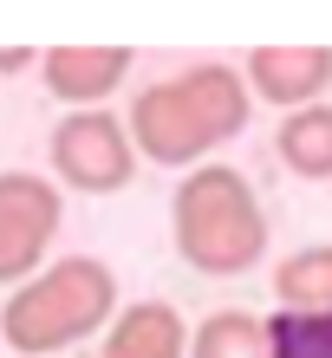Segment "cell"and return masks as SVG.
<instances>
[{"label":"cell","mask_w":332,"mask_h":358,"mask_svg":"<svg viewBox=\"0 0 332 358\" xmlns=\"http://www.w3.org/2000/svg\"><path fill=\"white\" fill-rule=\"evenodd\" d=\"M98 358H189V326L170 300L117 306V320L98 339Z\"/></svg>","instance_id":"obj_8"},{"label":"cell","mask_w":332,"mask_h":358,"mask_svg":"<svg viewBox=\"0 0 332 358\" xmlns=\"http://www.w3.org/2000/svg\"><path fill=\"white\" fill-rule=\"evenodd\" d=\"M189 358H267V320L222 306L189 332Z\"/></svg>","instance_id":"obj_11"},{"label":"cell","mask_w":332,"mask_h":358,"mask_svg":"<svg viewBox=\"0 0 332 358\" xmlns=\"http://www.w3.org/2000/svg\"><path fill=\"white\" fill-rule=\"evenodd\" d=\"M241 78L261 104L306 111V104H326L332 92V46H254Z\"/></svg>","instance_id":"obj_6"},{"label":"cell","mask_w":332,"mask_h":358,"mask_svg":"<svg viewBox=\"0 0 332 358\" xmlns=\"http://www.w3.org/2000/svg\"><path fill=\"white\" fill-rule=\"evenodd\" d=\"M33 66V46H0V72H27Z\"/></svg>","instance_id":"obj_13"},{"label":"cell","mask_w":332,"mask_h":358,"mask_svg":"<svg viewBox=\"0 0 332 358\" xmlns=\"http://www.w3.org/2000/svg\"><path fill=\"white\" fill-rule=\"evenodd\" d=\"M66 222V202H59V182L33 176V170H0V287H27L46 248Z\"/></svg>","instance_id":"obj_5"},{"label":"cell","mask_w":332,"mask_h":358,"mask_svg":"<svg viewBox=\"0 0 332 358\" xmlns=\"http://www.w3.org/2000/svg\"><path fill=\"white\" fill-rule=\"evenodd\" d=\"M111 320H117V273L98 255H66L7 293L0 345H13L20 358H59L66 345H85L92 332L105 339Z\"/></svg>","instance_id":"obj_3"},{"label":"cell","mask_w":332,"mask_h":358,"mask_svg":"<svg viewBox=\"0 0 332 358\" xmlns=\"http://www.w3.org/2000/svg\"><path fill=\"white\" fill-rule=\"evenodd\" d=\"M131 72V46H46L39 52V78L66 111H105V98L124 92Z\"/></svg>","instance_id":"obj_7"},{"label":"cell","mask_w":332,"mask_h":358,"mask_svg":"<svg viewBox=\"0 0 332 358\" xmlns=\"http://www.w3.org/2000/svg\"><path fill=\"white\" fill-rule=\"evenodd\" d=\"M254 117V92H247L241 72L228 66H189L176 78H157L131 98V131L137 157L163 163V170H202V157L222 150L228 137L247 131Z\"/></svg>","instance_id":"obj_1"},{"label":"cell","mask_w":332,"mask_h":358,"mask_svg":"<svg viewBox=\"0 0 332 358\" xmlns=\"http://www.w3.org/2000/svg\"><path fill=\"white\" fill-rule=\"evenodd\" d=\"M274 157H280L300 182H332V104L287 111L280 131H274Z\"/></svg>","instance_id":"obj_9"},{"label":"cell","mask_w":332,"mask_h":358,"mask_svg":"<svg viewBox=\"0 0 332 358\" xmlns=\"http://www.w3.org/2000/svg\"><path fill=\"white\" fill-rule=\"evenodd\" d=\"M52 176L78 196H117L137 176V143L111 111H66L52 124Z\"/></svg>","instance_id":"obj_4"},{"label":"cell","mask_w":332,"mask_h":358,"mask_svg":"<svg viewBox=\"0 0 332 358\" xmlns=\"http://www.w3.org/2000/svg\"><path fill=\"white\" fill-rule=\"evenodd\" d=\"M274 300L280 313H332V241L294 248L274 267Z\"/></svg>","instance_id":"obj_10"},{"label":"cell","mask_w":332,"mask_h":358,"mask_svg":"<svg viewBox=\"0 0 332 358\" xmlns=\"http://www.w3.org/2000/svg\"><path fill=\"white\" fill-rule=\"evenodd\" d=\"M267 358H332V313H274Z\"/></svg>","instance_id":"obj_12"},{"label":"cell","mask_w":332,"mask_h":358,"mask_svg":"<svg viewBox=\"0 0 332 358\" xmlns=\"http://www.w3.org/2000/svg\"><path fill=\"white\" fill-rule=\"evenodd\" d=\"M170 241L182 267L209 273V280H235V273L261 267L267 255V208L235 163H202L176 182L170 196Z\"/></svg>","instance_id":"obj_2"}]
</instances>
